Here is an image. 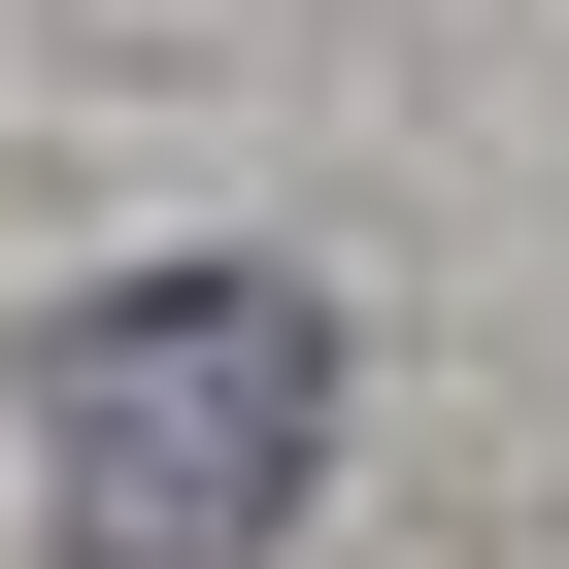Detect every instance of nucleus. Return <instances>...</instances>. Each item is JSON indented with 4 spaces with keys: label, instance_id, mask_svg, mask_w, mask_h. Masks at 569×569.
Wrapping results in <instances>:
<instances>
[{
    "label": "nucleus",
    "instance_id": "nucleus-1",
    "mask_svg": "<svg viewBox=\"0 0 569 569\" xmlns=\"http://www.w3.org/2000/svg\"><path fill=\"white\" fill-rule=\"evenodd\" d=\"M336 469V302L302 268H134V302L34 336V502L68 569H268Z\"/></svg>",
    "mask_w": 569,
    "mask_h": 569
}]
</instances>
